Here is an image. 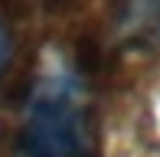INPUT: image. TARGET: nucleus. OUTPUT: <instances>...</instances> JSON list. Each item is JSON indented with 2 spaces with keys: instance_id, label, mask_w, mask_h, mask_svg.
Wrapping results in <instances>:
<instances>
[{
  "instance_id": "f257e3e1",
  "label": "nucleus",
  "mask_w": 160,
  "mask_h": 157,
  "mask_svg": "<svg viewBox=\"0 0 160 157\" xmlns=\"http://www.w3.org/2000/svg\"><path fill=\"white\" fill-rule=\"evenodd\" d=\"M26 157H92L85 115L69 82H49L36 92L23 124Z\"/></svg>"
},
{
  "instance_id": "f03ea898",
  "label": "nucleus",
  "mask_w": 160,
  "mask_h": 157,
  "mask_svg": "<svg viewBox=\"0 0 160 157\" xmlns=\"http://www.w3.org/2000/svg\"><path fill=\"white\" fill-rule=\"evenodd\" d=\"M7 59H10V36H7V30L0 26V72H3Z\"/></svg>"
}]
</instances>
